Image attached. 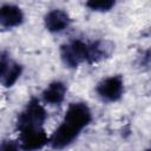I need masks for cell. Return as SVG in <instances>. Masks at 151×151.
I'll use <instances>...</instances> for the list:
<instances>
[{"label": "cell", "mask_w": 151, "mask_h": 151, "mask_svg": "<svg viewBox=\"0 0 151 151\" xmlns=\"http://www.w3.org/2000/svg\"><path fill=\"white\" fill-rule=\"evenodd\" d=\"M124 92V81L120 76H111L97 85L98 96L105 101L118 100Z\"/></svg>", "instance_id": "4"}, {"label": "cell", "mask_w": 151, "mask_h": 151, "mask_svg": "<svg viewBox=\"0 0 151 151\" xmlns=\"http://www.w3.org/2000/svg\"><path fill=\"white\" fill-rule=\"evenodd\" d=\"M86 6L96 12H107L110 11L113 6H114V1L111 0H92V1H87Z\"/></svg>", "instance_id": "10"}, {"label": "cell", "mask_w": 151, "mask_h": 151, "mask_svg": "<svg viewBox=\"0 0 151 151\" xmlns=\"http://www.w3.org/2000/svg\"><path fill=\"white\" fill-rule=\"evenodd\" d=\"M114 50V45L110 40H97L87 44V63L93 64L109 58Z\"/></svg>", "instance_id": "7"}, {"label": "cell", "mask_w": 151, "mask_h": 151, "mask_svg": "<svg viewBox=\"0 0 151 151\" xmlns=\"http://www.w3.org/2000/svg\"><path fill=\"white\" fill-rule=\"evenodd\" d=\"M22 72V67L14 60H11L5 52L1 53V66H0V80L5 87L13 86L19 79Z\"/></svg>", "instance_id": "5"}, {"label": "cell", "mask_w": 151, "mask_h": 151, "mask_svg": "<svg viewBox=\"0 0 151 151\" xmlns=\"http://www.w3.org/2000/svg\"><path fill=\"white\" fill-rule=\"evenodd\" d=\"M44 24L47 31L52 33H59L64 29H66L70 24H71V18L70 15L59 8L50 11L44 19Z\"/></svg>", "instance_id": "6"}, {"label": "cell", "mask_w": 151, "mask_h": 151, "mask_svg": "<svg viewBox=\"0 0 151 151\" xmlns=\"http://www.w3.org/2000/svg\"><path fill=\"white\" fill-rule=\"evenodd\" d=\"M92 119L90 107L85 103H73L65 112L61 124L51 136L50 143L53 149L60 150L70 145L86 127Z\"/></svg>", "instance_id": "2"}, {"label": "cell", "mask_w": 151, "mask_h": 151, "mask_svg": "<svg viewBox=\"0 0 151 151\" xmlns=\"http://www.w3.org/2000/svg\"><path fill=\"white\" fill-rule=\"evenodd\" d=\"M60 57L67 67H77L87 61V44L81 40H72L60 47Z\"/></svg>", "instance_id": "3"}, {"label": "cell", "mask_w": 151, "mask_h": 151, "mask_svg": "<svg viewBox=\"0 0 151 151\" xmlns=\"http://www.w3.org/2000/svg\"><path fill=\"white\" fill-rule=\"evenodd\" d=\"M24 21V13L20 7L5 4L0 8V25L4 28H13L20 26Z\"/></svg>", "instance_id": "8"}, {"label": "cell", "mask_w": 151, "mask_h": 151, "mask_svg": "<svg viewBox=\"0 0 151 151\" xmlns=\"http://www.w3.org/2000/svg\"><path fill=\"white\" fill-rule=\"evenodd\" d=\"M46 111L40 101L32 98L18 117V130L20 131V146L25 151L41 149L48 137L44 129Z\"/></svg>", "instance_id": "1"}, {"label": "cell", "mask_w": 151, "mask_h": 151, "mask_svg": "<svg viewBox=\"0 0 151 151\" xmlns=\"http://www.w3.org/2000/svg\"><path fill=\"white\" fill-rule=\"evenodd\" d=\"M66 85L63 81H53L42 91V99L51 105H59L64 101L66 96Z\"/></svg>", "instance_id": "9"}, {"label": "cell", "mask_w": 151, "mask_h": 151, "mask_svg": "<svg viewBox=\"0 0 151 151\" xmlns=\"http://www.w3.org/2000/svg\"><path fill=\"white\" fill-rule=\"evenodd\" d=\"M20 144L15 140H4L1 144V151H19Z\"/></svg>", "instance_id": "11"}]
</instances>
